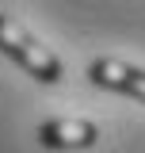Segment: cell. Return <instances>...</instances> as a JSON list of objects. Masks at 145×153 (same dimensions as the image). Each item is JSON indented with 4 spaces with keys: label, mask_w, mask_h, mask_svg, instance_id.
Instances as JSON below:
<instances>
[{
    "label": "cell",
    "mask_w": 145,
    "mask_h": 153,
    "mask_svg": "<svg viewBox=\"0 0 145 153\" xmlns=\"http://www.w3.org/2000/svg\"><path fill=\"white\" fill-rule=\"evenodd\" d=\"M0 54H8L12 61H19L27 73L42 80V84H57L61 80V61L54 50H46L23 23H16L12 16H0Z\"/></svg>",
    "instance_id": "6da1fadb"
},
{
    "label": "cell",
    "mask_w": 145,
    "mask_h": 153,
    "mask_svg": "<svg viewBox=\"0 0 145 153\" xmlns=\"http://www.w3.org/2000/svg\"><path fill=\"white\" fill-rule=\"evenodd\" d=\"M88 76L99 88H115V92H126V96L145 103V69H134V65L118 61V57H95Z\"/></svg>",
    "instance_id": "7a4b0ae2"
},
{
    "label": "cell",
    "mask_w": 145,
    "mask_h": 153,
    "mask_svg": "<svg viewBox=\"0 0 145 153\" xmlns=\"http://www.w3.org/2000/svg\"><path fill=\"white\" fill-rule=\"evenodd\" d=\"M95 138H99V130L88 119H50L38 126V142L46 149H88V146H95Z\"/></svg>",
    "instance_id": "3957f363"
}]
</instances>
